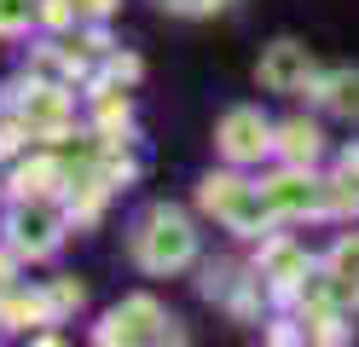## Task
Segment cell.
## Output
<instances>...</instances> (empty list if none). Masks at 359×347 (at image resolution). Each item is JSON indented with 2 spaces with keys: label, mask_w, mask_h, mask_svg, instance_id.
<instances>
[{
  "label": "cell",
  "mask_w": 359,
  "mask_h": 347,
  "mask_svg": "<svg viewBox=\"0 0 359 347\" xmlns=\"http://www.w3.org/2000/svg\"><path fill=\"white\" fill-rule=\"evenodd\" d=\"M330 104L342 116H359V76H330Z\"/></svg>",
  "instance_id": "cell-4"
},
{
  "label": "cell",
  "mask_w": 359,
  "mask_h": 347,
  "mask_svg": "<svg viewBox=\"0 0 359 347\" xmlns=\"http://www.w3.org/2000/svg\"><path fill=\"white\" fill-rule=\"evenodd\" d=\"M307 69H313V58L302 53V46L278 41L273 53L261 58V81H266V87H302V81H307Z\"/></svg>",
  "instance_id": "cell-3"
},
{
  "label": "cell",
  "mask_w": 359,
  "mask_h": 347,
  "mask_svg": "<svg viewBox=\"0 0 359 347\" xmlns=\"http://www.w3.org/2000/svg\"><path fill=\"white\" fill-rule=\"evenodd\" d=\"M284 151H290V156H313V151H319V128L290 122V128H284Z\"/></svg>",
  "instance_id": "cell-5"
},
{
  "label": "cell",
  "mask_w": 359,
  "mask_h": 347,
  "mask_svg": "<svg viewBox=\"0 0 359 347\" xmlns=\"http://www.w3.org/2000/svg\"><path fill=\"white\" fill-rule=\"evenodd\" d=\"M336 272L359 284V243H342V249H336Z\"/></svg>",
  "instance_id": "cell-6"
},
{
  "label": "cell",
  "mask_w": 359,
  "mask_h": 347,
  "mask_svg": "<svg viewBox=\"0 0 359 347\" xmlns=\"http://www.w3.org/2000/svg\"><path fill=\"white\" fill-rule=\"evenodd\" d=\"M140 254L145 266H180L191 254V231L180 215H168V208H156L151 215V231H140Z\"/></svg>",
  "instance_id": "cell-1"
},
{
  "label": "cell",
  "mask_w": 359,
  "mask_h": 347,
  "mask_svg": "<svg viewBox=\"0 0 359 347\" xmlns=\"http://www.w3.org/2000/svg\"><path fill=\"white\" fill-rule=\"evenodd\" d=\"M220 145H226V156H238V162H250V156H261L273 139H266V122L255 110H232L226 116V128H220Z\"/></svg>",
  "instance_id": "cell-2"
}]
</instances>
